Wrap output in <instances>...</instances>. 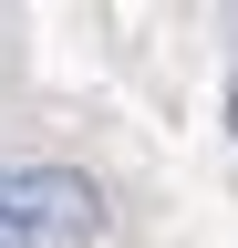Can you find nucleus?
<instances>
[{
  "mask_svg": "<svg viewBox=\"0 0 238 248\" xmlns=\"http://www.w3.org/2000/svg\"><path fill=\"white\" fill-rule=\"evenodd\" d=\"M104 238V186L73 166H11L0 176V248H83Z\"/></svg>",
  "mask_w": 238,
  "mask_h": 248,
  "instance_id": "f257e3e1",
  "label": "nucleus"
},
{
  "mask_svg": "<svg viewBox=\"0 0 238 248\" xmlns=\"http://www.w3.org/2000/svg\"><path fill=\"white\" fill-rule=\"evenodd\" d=\"M228 145H238V83H228Z\"/></svg>",
  "mask_w": 238,
  "mask_h": 248,
  "instance_id": "f03ea898",
  "label": "nucleus"
}]
</instances>
